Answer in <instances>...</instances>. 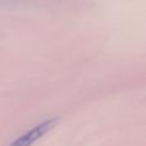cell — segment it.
Wrapping results in <instances>:
<instances>
[{
  "label": "cell",
  "instance_id": "6da1fadb",
  "mask_svg": "<svg viewBox=\"0 0 146 146\" xmlns=\"http://www.w3.org/2000/svg\"><path fill=\"white\" fill-rule=\"evenodd\" d=\"M59 118H50L46 121L38 123L37 126H35L33 128H31L30 131H27L25 135L19 136L14 142H12L9 146H32L36 141L41 139L45 133H48L51 128L58 124Z\"/></svg>",
  "mask_w": 146,
  "mask_h": 146
}]
</instances>
